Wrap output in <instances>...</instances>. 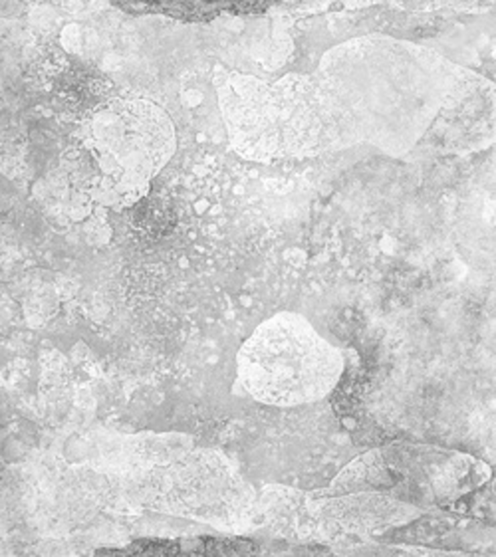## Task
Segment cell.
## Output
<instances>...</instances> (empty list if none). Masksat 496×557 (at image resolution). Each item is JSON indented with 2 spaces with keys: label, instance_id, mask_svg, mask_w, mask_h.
Listing matches in <instances>:
<instances>
[{
  "label": "cell",
  "instance_id": "1",
  "mask_svg": "<svg viewBox=\"0 0 496 557\" xmlns=\"http://www.w3.org/2000/svg\"><path fill=\"white\" fill-rule=\"evenodd\" d=\"M230 147L248 161L308 159L356 145L391 157L474 153L496 141L494 83L437 50L385 34L341 42L310 74L217 72Z\"/></svg>",
  "mask_w": 496,
  "mask_h": 557
},
{
  "label": "cell",
  "instance_id": "2",
  "mask_svg": "<svg viewBox=\"0 0 496 557\" xmlns=\"http://www.w3.org/2000/svg\"><path fill=\"white\" fill-rule=\"evenodd\" d=\"M78 139L93 169L87 194L113 211L139 205L177 147L171 117L145 97H115L95 107Z\"/></svg>",
  "mask_w": 496,
  "mask_h": 557
},
{
  "label": "cell",
  "instance_id": "3",
  "mask_svg": "<svg viewBox=\"0 0 496 557\" xmlns=\"http://www.w3.org/2000/svg\"><path fill=\"white\" fill-rule=\"evenodd\" d=\"M343 373L341 353L300 314L262 321L236 357L240 387L272 407H300L328 397Z\"/></svg>",
  "mask_w": 496,
  "mask_h": 557
},
{
  "label": "cell",
  "instance_id": "4",
  "mask_svg": "<svg viewBox=\"0 0 496 557\" xmlns=\"http://www.w3.org/2000/svg\"><path fill=\"white\" fill-rule=\"evenodd\" d=\"M308 510L316 522L318 533H352L363 535L387 526L403 524L415 518L419 512L413 505L397 502L383 494H359L350 498H324L312 494L306 498Z\"/></svg>",
  "mask_w": 496,
  "mask_h": 557
}]
</instances>
